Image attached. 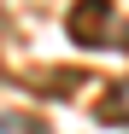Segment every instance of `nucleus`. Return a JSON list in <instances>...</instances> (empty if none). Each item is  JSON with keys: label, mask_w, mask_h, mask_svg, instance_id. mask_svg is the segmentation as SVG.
<instances>
[{"label": "nucleus", "mask_w": 129, "mask_h": 134, "mask_svg": "<svg viewBox=\"0 0 129 134\" xmlns=\"http://www.w3.org/2000/svg\"><path fill=\"white\" fill-rule=\"evenodd\" d=\"M64 29H71L76 47H106V41H123V35L112 29V0H76Z\"/></svg>", "instance_id": "nucleus-1"}, {"label": "nucleus", "mask_w": 129, "mask_h": 134, "mask_svg": "<svg viewBox=\"0 0 129 134\" xmlns=\"http://www.w3.org/2000/svg\"><path fill=\"white\" fill-rule=\"evenodd\" d=\"M100 122H112V128H117V122H129V76L100 99Z\"/></svg>", "instance_id": "nucleus-2"}, {"label": "nucleus", "mask_w": 129, "mask_h": 134, "mask_svg": "<svg viewBox=\"0 0 129 134\" xmlns=\"http://www.w3.org/2000/svg\"><path fill=\"white\" fill-rule=\"evenodd\" d=\"M29 134H47V128H29Z\"/></svg>", "instance_id": "nucleus-3"}]
</instances>
